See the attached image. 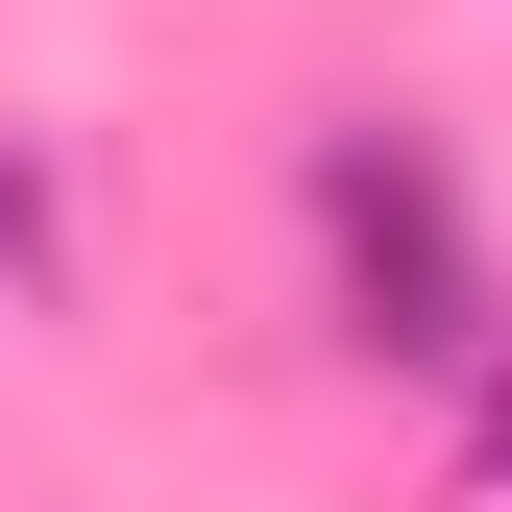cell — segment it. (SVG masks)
I'll return each instance as SVG.
<instances>
[{"instance_id":"7a4b0ae2","label":"cell","mask_w":512,"mask_h":512,"mask_svg":"<svg viewBox=\"0 0 512 512\" xmlns=\"http://www.w3.org/2000/svg\"><path fill=\"white\" fill-rule=\"evenodd\" d=\"M488 488H512V366H488Z\"/></svg>"},{"instance_id":"6da1fadb","label":"cell","mask_w":512,"mask_h":512,"mask_svg":"<svg viewBox=\"0 0 512 512\" xmlns=\"http://www.w3.org/2000/svg\"><path fill=\"white\" fill-rule=\"evenodd\" d=\"M317 220H342L366 342H464V196H439L415 147H317Z\"/></svg>"}]
</instances>
